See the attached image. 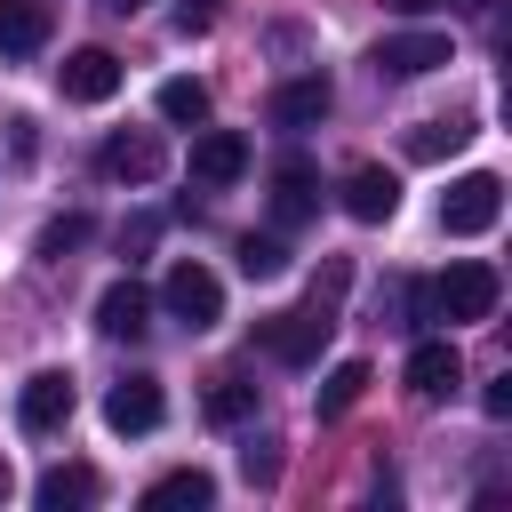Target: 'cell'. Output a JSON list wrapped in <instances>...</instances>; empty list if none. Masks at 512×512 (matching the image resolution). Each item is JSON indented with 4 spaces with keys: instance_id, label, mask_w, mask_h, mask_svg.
<instances>
[{
    "instance_id": "1",
    "label": "cell",
    "mask_w": 512,
    "mask_h": 512,
    "mask_svg": "<svg viewBox=\"0 0 512 512\" xmlns=\"http://www.w3.org/2000/svg\"><path fill=\"white\" fill-rule=\"evenodd\" d=\"M496 296H504L496 264L464 256V264H448V272L424 288V312H432V320H488V312H496Z\"/></svg>"
},
{
    "instance_id": "2",
    "label": "cell",
    "mask_w": 512,
    "mask_h": 512,
    "mask_svg": "<svg viewBox=\"0 0 512 512\" xmlns=\"http://www.w3.org/2000/svg\"><path fill=\"white\" fill-rule=\"evenodd\" d=\"M496 216H504V176H488V168H472L440 192V232L448 240H480V232H496Z\"/></svg>"
},
{
    "instance_id": "3",
    "label": "cell",
    "mask_w": 512,
    "mask_h": 512,
    "mask_svg": "<svg viewBox=\"0 0 512 512\" xmlns=\"http://www.w3.org/2000/svg\"><path fill=\"white\" fill-rule=\"evenodd\" d=\"M160 304H168V320H184V328L200 336V328H216V320H224V280H216L208 264L176 256V264H168V280H160Z\"/></svg>"
},
{
    "instance_id": "4",
    "label": "cell",
    "mask_w": 512,
    "mask_h": 512,
    "mask_svg": "<svg viewBox=\"0 0 512 512\" xmlns=\"http://www.w3.org/2000/svg\"><path fill=\"white\" fill-rule=\"evenodd\" d=\"M328 328H336V312H320V304H296V312H264V320H256V344H264L280 368H304V360H320Z\"/></svg>"
},
{
    "instance_id": "5",
    "label": "cell",
    "mask_w": 512,
    "mask_h": 512,
    "mask_svg": "<svg viewBox=\"0 0 512 512\" xmlns=\"http://www.w3.org/2000/svg\"><path fill=\"white\" fill-rule=\"evenodd\" d=\"M72 408H80V392H72V376H64V368H40V376H24V392H16V424H24L32 440L64 432V424H72Z\"/></svg>"
},
{
    "instance_id": "6",
    "label": "cell",
    "mask_w": 512,
    "mask_h": 512,
    "mask_svg": "<svg viewBox=\"0 0 512 512\" xmlns=\"http://www.w3.org/2000/svg\"><path fill=\"white\" fill-rule=\"evenodd\" d=\"M368 64H376L384 80H424V72L456 64V48H448V32H392V40H376Z\"/></svg>"
},
{
    "instance_id": "7",
    "label": "cell",
    "mask_w": 512,
    "mask_h": 512,
    "mask_svg": "<svg viewBox=\"0 0 512 512\" xmlns=\"http://www.w3.org/2000/svg\"><path fill=\"white\" fill-rule=\"evenodd\" d=\"M96 168H104L112 184H152V176L168 168V144H160L152 128H120V136L96 144Z\"/></svg>"
},
{
    "instance_id": "8",
    "label": "cell",
    "mask_w": 512,
    "mask_h": 512,
    "mask_svg": "<svg viewBox=\"0 0 512 512\" xmlns=\"http://www.w3.org/2000/svg\"><path fill=\"white\" fill-rule=\"evenodd\" d=\"M56 88H64L72 104H104V96H120V56H112V48H72V56L56 64Z\"/></svg>"
},
{
    "instance_id": "9",
    "label": "cell",
    "mask_w": 512,
    "mask_h": 512,
    "mask_svg": "<svg viewBox=\"0 0 512 512\" xmlns=\"http://www.w3.org/2000/svg\"><path fill=\"white\" fill-rule=\"evenodd\" d=\"M312 216H320V176H312V160L288 152V160L272 168V224L296 232V224H312Z\"/></svg>"
},
{
    "instance_id": "10",
    "label": "cell",
    "mask_w": 512,
    "mask_h": 512,
    "mask_svg": "<svg viewBox=\"0 0 512 512\" xmlns=\"http://www.w3.org/2000/svg\"><path fill=\"white\" fill-rule=\"evenodd\" d=\"M240 176H248V136H240V128H208V136L192 144V184L224 192V184H240Z\"/></svg>"
},
{
    "instance_id": "11",
    "label": "cell",
    "mask_w": 512,
    "mask_h": 512,
    "mask_svg": "<svg viewBox=\"0 0 512 512\" xmlns=\"http://www.w3.org/2000/svg\"><path fill=\"white\" fill-rule=\"evenodd\" d=\"M400 376H408V392H416V400H448V392L464 384V360H456V344H448V336H424V344L408 352V368H400Z\"/></svg>"
},
{
    "instance_id": "12",
    "label": "cell",
    "mask_w": 512,
    "mask_h": 512,
    "mask_svg": "<svg viewBox=\"0 0 512 512\" xmlns=\"http://www.w3.org/2000/svg\"><path fill=\"white\" fill-rule=\"evenodd\" d=\"M328 104H336L328 72H296V80H280V88H272V120H280V128H320V120H328Z\"/></svg>"
},
{
    "instance_id": "13",
    "label": "cell",
    "mask_w": 512,
    "mask_h": 512,
    "mask_svg": "<svg viewBox=\"0 0 512 512\" xmlns=\"http://www.w3.org/2000/svg\"><path fill=\"white\" fill-rule=\"evenodd\" d=\"M392 208H400V176L376 168V160H360V168L344 176V216H352V224H384Z\"/></svg>"
},
{
    "instance_id": "14",
    "label": "cell",
    "mask_w": 512,
    "mask_h": 512,
    "mask_svg": "<svg viewBox=\"0 0 512 512\" xmlns=\"http://www.w3.org/2000/svg\"><path fill=\"white\" fill-rule=\"evenodd\" d=\"M160 416H168V400H160L152 376H120V384L104 392V424H112V432H152Z\"/></svg>"
},
{
    "instance_id": "15",
    "label": "cell",
    "mask_w": 512,
    "mask_h": 512,
    "mask_svg": "<svg viewBox=\"0 0 512 512\" xmlns=\"http://www.w3.org/2000/svg\"><path fill=\"white\" fill-rule=\"evenodd\" d=\"M96 328H104L112 344H136V336L152 328V296H144L136 280H112V288L96 296Z\"/></svg>"
},
{
    "instance_id": "16",
    "label": "cell",
    "mask_w": 512,
    "mask_h": 512,
    "mask_svg": "<svg viewBox=\"0 0 512 512\" xmlns=\"http://www.w3.org/2000/svg\"><path fill=\"white\" fill-rule=\"evenodd\" d=\"M40 48H48V8H40V0H0V56L24 64V56H40Z\"/></svg>"
},
{
    "instance_id": "17",
    "label": "cell",
    "mask_w": 512,
    "mask_h": 512,
    "mask_svg": "<svg viewBox=\"0 0 512 512\" xmlns=\"http://www.w3.org/2000/svg\"><path fill=\"white\" fill-rule=\"evenodd\" d=\"M32 496H40V512H80V504H96V496H104V480H96L88 464H48Z\"/></svg>"
},
{
    "instance_id": "18",
    "label": "cell",
    "mask_w": 512,
    "mask_h": 512,
    "mask_svg": "<svg viewBox=\"0 0 512 512\" xmlns=\"http://www.w3.org/2000/svg\"><path fill=\"white\" fill-rule=\"evenodd\" d=\"M200 416H208V424H248V416H256V384H248L240 368H224V376L208 384V400H200Z\"/></svg>"
},
{
    "instance_id": "19",
    "label": "cell",
    "mask_w": 512,
    "mask_h": 512,
    "mask_svg": "<svg viewBox=\"0 0 512 512\" xmlns=\"http://www.w3.org/2000/svg\"><path fill=\"white\" fill-rule=\"evenodd\" d=\"M144 504L160 512V504H216V480L200 472V464H184V472H160L152 488H144Z\"/></svg>"
},
{
    "instance_id": "20",
    "label": "cell",
    "mask_w": 512,
    "mask_h": 512,
    "mask_svg": "<svg viewBox=\"0 0 512 512\" xmlns=\"http://www.w3.org/2000/svg\"><path fill=\"white\" fill-rule=\"evenodd\" d=\"M160 120L200 128V120H208V88H200V80H160Z\"/></svg>"
},
{
    "instance_id": "21",
    "label": "cell",
    "mask_w": 512,
    "mask_h": 512,
    "mask_svg": "<svg viewBox=\"0 0 512 512\" xmlns=\"http://www.w3.org/2000/svg\"><path fill=\"white\" fill-rule=\"evenodd\" d=\"M464 120H424V128H408V160H448V152H464Z\"/></svg>"
},
{
    "instance_id": "22",
    "label": "cell",
    "mask_w": 512,
    "mask_h": 512,
    "mask_svg": "<svg viewBox=\"0 0 512 512\" xmlns=\"http://www.w3.org/2000/svg\"><path fill=\"white\" fill-rule=\"evenodd\" d=\"M360 392H368V360H336L328 384H320V416H344Z\"/></svg>"
},
{
    "instance_id": "23",
    "label": "cell",
    "mask_w": 512,
    "mask_h": 512,
    "mask_svg": "<svg viewBox=\"0 0 512 512\" xmlns=\"http://www.w3.org/2000/svg\"><path fill=\"white\" fill-rule=\"evenodd\" d=\"M240 272H248V280H272V272H288V248H280L272 232H248V240H240Z\"/></svg>"
},
{
    "instance_id": "24",
    "label": "cell",
    "mask_w": 512,
    "mask_h": 512,
    "mask_svg": "<svg viewBox=\"0 0 512 512\" xmlns=\"http://www.w3.org/2000/svg\"><path fill=\"white\" fill-rule=\"evenodd\" d=\"M88 232H96L88 216H56V224H40V256H72Z\"/></svg>"
},
{
    "instance_id": "25",
    "label": "cell",
    "mask_w": 512,
    "mask_h": 512,
    "mask_svg": "<svg viewBox=\"0 0 512 512\" xmlns=\"http://www.w3.org/2000/svg\"><path fill=\"white\" fill-rule=\"evenodd\" d=\"M216 8H224V0H176V32H184V40H192V32H208V24H216Z\"/></svg>"
},
{
    "instance_id": "26",
    "label": "cell",
    "mask_w": 512,
    "mask_h": 512,
    "mask_svg": "<svg viewBox=\"0 0 512 512\" xmlns=\"http://www.w3.org/2000/svg\"><path fill=\"white\" fill-rule=\"evenodd\" d=\"M240 472H248V480H280V456H272V440H256V448L240 456Z\"/></svg>"
},
{
    "instance_id": "27",
    "label": "cell",
    "mask_w": 512,
    "mask_h": 512,
    "mask_svg": "<svg viewBox=\"0 0 512 512\" xmlns=\"http://www.w3.org/2000/svg\"><path fill=\"white\" fill-rule=\"evenodd\" d=\"M480 408H488V416H512V376H496V384L480 392Z\"/></svg>"
},
{
    "instance_id": "28",
    "label": "cell",
    "mask_w": 512,
    "mask_h": 512,
    "mask_svg": "<svg viewBox=\"0 0 512 512\" xmlns=\"http://www.w3.org/2000/svg\"><path fill=\"white\" fill-rule=\"evenodd\" d=\"M152 232H160V216H136V224L120 232V248H152Z\"/></svg>"
},
{
    "instance_id": "29",
    "label": "cell",
    "mask_w": 512,
    "mask_h": 512,
    "mask_svg": "<svg viewBox=\"0 0 512 512\" xmlns=\"http://www.w3.org/2000/svg\"><path fill=\"white\" fill-rule=\"evenodd\" d=\"M104 8H112V16H136V8H152V0H104Z\"/></svg>"
},
{
    "instance_id": "30",
    "label": "cell",
    "mask_w": 512,
    "mask_h": 512,
    "mask_svg": "<svg viewBox=\"0 0 512 512\" xmlns=\"http://www.w3.org/2000/svg\"><path fill=\"white\" fill-rule=\"evenodd\" d=\"M392 8H400V16H424V8H432V0H392Z\"/></svg>"
},
{
    "instance_id": "31",
    "label": "cell",
    "mask_w": 512,
    "mask_h": 512,
    "mask_svg": "<svg viewBox=\"0 0 512 512\" xmlns=\"http://www.w3.org/2000/svg\"><path fill=\"white\" fill-rule=\"evenodd\" d=\"M8 488H16V472H8V464H0V504H8Z\"/></svg>"
},
{
    "instance_id": "32",
    "label": "cell",
    "mask_w": 512,
    "mask_h": 512,
    "mask_svg": "<svg viewBox=\"0 0 512 512\" xmlns=\"http://www.w3.org/2000/svg\"><path fill=\"white\" fill-rule=\"evenodd\" d=\"M456 8H496V0H456Z\"/></svg>"
}]
</instances>
